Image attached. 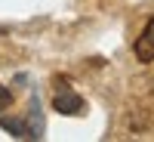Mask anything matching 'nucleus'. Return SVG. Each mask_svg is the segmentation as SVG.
<instances>
[{"instance_id":"2","label":"nucleus","mask_w":154,"mask_h":142,"mask_svg":"<svg viewBox=\"0 0 154 142\" xmlns=\"http://www.w3.org/2000/svg\"><path fill=\"white\" fill-rule=\"evenodd\" d=\"M133 53H136V59L142 62V65H151V62H154V16L148 19V25L142 28V34L136 37Z\"/></svg>"},{"instance_id":"1","label":"nucleus","mask_w":154,"mask_h":142,"mask_svg":"<svg viewBox=\"0 0 154 142\" xmlns=\"http://www.w3.org/2000/svg\"><path fill=\"white\" fill-rule=\"evenodd\" d=\"M53 108L59 114H83L86 111V102L80 93H74V90L65 84V87H59L56 90V96H53Z\"/></svg>"},{"instance_id":"3","label":"nucleus","mask_w":154,"mask_h":142,"mask_svg":"<svg viewBox=\"0 0 154 142\" xmlns=\"http://www.w3.org/2000/svg\"><path fill=\"white\" fill-rule=\"evenodd\" d=\"M0 127H3L6 133H12L16 139H34L28 121H22V118H0Z\"/></svg>"},{"instance_id":"4","label":"nucleus","mask_w":154,"mask_h":142,"mask_svg":"<svg viewBox=\"0 0 154 142\" xmlns=\"http://www.w3.org/2000/svg\"><path fill=\"white\" fill-rule=\"evenodd\" d=\"M9 105H12V93H9L3 84H0V111H3V108H9Z\"/></svg>"},{"instance_id":"5","label":"nucleus","mask_w":154,"mask_h":142,"mask_svg":"<svg viewBox=\"0 0 154 142\" xmlns=\"http://www.w3.org/2000/svg\"><path fill=\"white\" fill-rule=\"evenodd\" d=\"M3 31H6V28H0V34H3Z\"/></svg>"}]
</instances>
